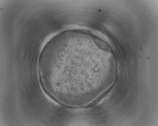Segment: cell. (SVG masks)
<instances>
[{"mask_svg": "<svg viewBox=\"0 0 158 126\" xmlns=\"http://www.w3.org/2000/svg\"><path fill=\"white\" fill-rule=\"evenodd\" d=\"M88 52L76 48L48 51L44 61L50 85L60 91L78 90L90 86Z\"/></svg>", "mask_w": 158, "mask_h": 126, "instance_id": "obj_1", "label": "cell"}, {"mask_svg": "<svg viewBox=\"0 0 158 126\" xmlns=\"http://www.w3.org/2000/svg\"><path fill=\"white\" fill-rule=\"evenodd\" d=\"M109 95H108L105 98H103L100 102L98 103V104H100L102 103L105 101L108 98Z\"/></svg>", "mask_w": 158, "mask_h": 126, "instance_id": "obj_2", "label": "cell"}]
</instances>
